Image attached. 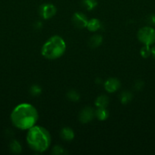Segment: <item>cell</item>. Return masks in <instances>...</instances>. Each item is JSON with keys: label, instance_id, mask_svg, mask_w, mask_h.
I'll use <instances>...</instances> for the list:
<instances>
[{"label": "cell", "instance_id": "obj_1", "mask_svg": "<svg viewBox=\"0 0 155 155\" xmlns=\"http://www.w3.org/2000/svg\"><path fill=\"white\" fill-rule=\"evenodd\" d=\"M38 112L35 107L28 103H22L15 107L11 114V120L15 127L19 130H28L36 125Z\"/></svg>", "mask_w": 155, "mask_h": 155}, {"label": "cell", "instance_id": "obj_2", "mask_svg": "<svg viewBox=\"0 0 155 155\" xmlns=\"http://www.w3.org/2000/svg\"><path fill=\"white\" fill-rule=\"evenodd\" d=\"M26 140L30 149L36 152H44L50 148L51 136L46 129L35 125L28 130Z\"/></svg>", "mask_w": 155, "mask_h": 155}, {"label": "cell", "instance_id": "obj_3", "mask_svg": "<svg viewBox=\"0 0 155 155\" xmlns=\"http://www.w3.org/2000/svg\"><path fill=\"white\" fill-rule=\"evenodd\" d=\"M66 45L62 37L54 36L45 42L41 49V54L44 58L50 60L60 58L65 53Z\"/></svg>", "mask_w": 155, "mask_h": 155}, {"label": "cell", "instance_id": "obj_4", "mask_svg": "<svg viewBox=\"0 0 155 155\" xmlns=\"http://www.w3.org/2000/svg\"><path fill=\"white\" fill-rule=\"evenodd\" d=\"M138 39L144 45H153L155 42V30L150 27H142L138 32Z\"/></svg>", "mask_w": 155, "mask_h": 155}, {"label": "cell", "instance_id": "obj_5", "mask_svg": "<svg viewBox=\"0 0 155 155\" xmlns=\"http://www.w3.org/2000/svg\"><path fill=\"white\" fill-rule=\"evenodd\" d=\"M40 15L42 17L43 19L47 20L50 19L55 16L56 13V8L53 5L50 4V3H46L43 4L40 7L39 9Z\"/></svg>", "mask_w": 155, "mask_h": 155}, {"label": "cell", "instance_id": "obj_6", "mask_svg": "<svg viewBox=\"0 0 155 155\" xmlns=\"http://www.w3.org/2000/svg\"><path fill=\"white\" fill-rule=\"evenodd\" d=\"M72 21L76 27L79 29H83L84 27H87L88 20L84 14L81 13V12H77L73 15Z\"/></svg>", "mask_w": 155, "mask_h": 155}, {"label": "cell", "instance_id": "obj_7", "mask_svg": "<svg viewBox=\"0 0 155 155\" xmlns=\"http://www.w3.org/2000/svg\"><path fill=\"white\" fill-rule=\"evenodd\" d=\"M95 116V112L91 107H85L79 114V120L82 124H86L93 120Z\"/></svg>", "mask_w": 155, "mask_h": 155}, {"label": "cell", "instance_id": "obj_8", "mask_svg": "<svg viewBox=\"0 0 155 155\" xmlns=\"http://www.w3.org/2000/svg\"><path fill=\"white\" fill-rule=\"evenodd\" d=\"M105 89L109 93L115 92L120 87V82L117 79L110 78L106 80V83H104Z\"/></svg>", "mask_w": 155, "mask_h": 155}, {"label": "cell", "instance_id": "obj_9", "mask_svg": "<svg viewBox=\"0 0 155 155\" xmlns=\"http://www.w3.org/2000/svg\"><path fill=\"white\" fill-rule=\"evenodd\" d=\"M61 138H62L63 140L65 141H71L74 139V132L71 129L68 128V127H65V128H63L62 130H61L60 133Z\"/></svg>", "mask_w": 155, "mask_h": 155}, {"label": "cell", "instance_id": "obj_10", "mask_svg": "<svg viewBox=\"0 0 155 155\" xmlns=\"http://www.w3.org/2000/svg\"><path fill=\"white\" fill-rule=\"evenodd\" d=\"M101 27V24H100V21L96 18H93L88 21V24H87V28L89 31L95 32L98 30Z\"/></svg>", "mask_w": 155, "mask_h": 155}, {"label": "cell", "instance_id": "obj_11", "mask_svg": "<svg viewBox=\"0 0 155 155\" xmlns=\"http://www.w3.org/2000/svg\"><path fill=\"white\" fill-rule=\"evenodd\" d=\"M95 116L100 120H105L109 117V112L106 107H97V110L95 111Z\"/></svg>", "mask_w": 155, "mask_h": 155}, {"label": "cell", "instance_id": "obj_12", "mask_svg": "<svg viewBox=\"0 0 155 155\" xmlns=\"http://www.w3.org/2000/svg\"><path fill=\"white\" fill-rule=\"evenodd\" d=\"M109 103V98L106 95H100L96 99L95 105L97 107H106Z\"/></svg>", "mask_w": 155, "mask_h": 155}, {"label": "cell", "instance_id": "obj_13", "mask_svg": "<svg viewBox=\"0 0 155 155\" xmlns=\"http://www.w3.org/2000/svg\"><path fill=\"white\" fill-rule=\"evenodd\" d=\"M89 40L90 45L91 47H93V48H96V47H98L102 43L103 38H102V36L100 35H94Z\"/></svg>", "mask_w": 155, "mask_h": 155}, {"label": "cell", "instance_id": "obj_14", "mask_svg": "<svg viewBox=\"0 0 155 155\" xmlns=\"http://www.w3.org/2000/svg\"><path fill=\"white\" fill-rule=\"evenodd\" d=\"M83 5L87 10H92L97 6V0H83Z\"/></svg>", "mask_w": 155, "mask_h": 155}, {"label": "cell", "instance_id": "obj_15", "mask_svg": "<svg viewBox=\"0 0 155 155\" xmlns=\"http://www.w3.org/2000/svg\"><path fill=\"white\" fill-rule=\"evenodd\" d=\"M140 53L144 58H147L151 54V48L150 47V45H144V46L141 48Z\"/></svg>", "mask_w": 155, "mask_h": 155}, {"label": "cell", "instance_id": "obj_16", "mask_svg": "<svg viewBox=\"0 0 155 155\" xmlns=\"http://www.w3.org/2000/svg\"><path fill=\"white\" fill-rule=\"evenodd\" d=\"M10 149L14 153H20L21 151V146L18 141L14 140L11 142Z\"/></svg>", "mask_w": 155, "mask_h": 155}, {"label": "cell", "instance_id": "obj_17", "mask_svg": "<svg viewBox=\"0 0 155 155\" xmlns=\"http://www.w3.org/2000/svg\"><path fill=\"white\" fill-rule=\"evenodd\" d=\"M132 99V95L129 92H123L121 95V102L122 104H127L129 101H131Z\"/></svg>", "mask_w": 155, "mask_h": 155}, {"label": "cell", "instance_id": "obj_18", "mask_svg": "<svg viewBox=\"0 0 155 155\" xmlns=\"http://www.w3.org/2000/svg\"><path fill=\"white\" fill-rule=\"evenodd\" d=\"M68 98L73 101H77L79 99V95L74 91H70L68 93Z\"/></svg>", "mask_w": 155, "mask_h": 155}, {"label": "cell", "instance_id": "obj_19", "mask_svg": "<svg viewBox=\"0 0 155 155\" xmlns=\"http://www.w3.org/2000/svg\"><path fill=\"white\" fill-rule=\"evenodd\" d=\"M30 92L33 95H38L41 92V88L36 85H34L30 88Z\"/></svg>", "mask_w": 155, "mask_h": 155}, {"label": "cell", "instance_id": "obj_20", "mask_svg": "<svg viewBox=\"0 0 155 155\" xmlns=\"http://www.w3.org/2000/svg\"><path fill=\"white\" fill-rule=\"evenodd\" d=\"M53 153L55 154H65V151L63 148H62L61 146H59V145H56V146H55L54 148H53Z\"/></svg>", "mask_w": 155, "mask_h": 155}, {"label": "cell", "instance_id": "obj_21", "mask_svg": "<svg viewBox=\"0 0 155 155\" xmlns=\"http://www.w3.org/2000/svg\"><path fill=\"white\" fill-rule=\"evenodd\" d=\"M147 21L152 26H155V15H151L147 18Z\"/></svg>", "mask_w": 155, "mask_h": 155}, {"label": "cell", "instance_id": "obj_22", "mask_svg": "<svg viewBox=\"0 0 155 155\" xmlns=\"http://www.w3.org/2000/svg\"><path fill=\"white\" fill-rule=\"evenodd\" d=\"M136 84H137V86H136L137 89H141V88L143 87V82L139 81V82H138Z\"/></svg>", "mask_w": 155, "mask_h": 155}, {"label": "cell", "instance_id": "obj_23", "mask_svg": "<svg viewBox=\"0 0 155 155\" xmlns=\"http://www.w3.org/2000/svg\"><path fill=\"white\" fill-rule=\"evenodd\" d=\"M151 54L153 57V58L155 59V46L152 47L151 48Z\"/></svg>", "mask_w": 155, "mask_h": 155}]
</instances>
